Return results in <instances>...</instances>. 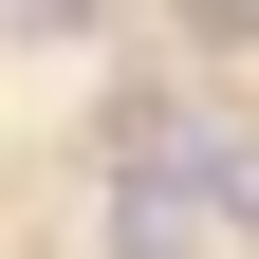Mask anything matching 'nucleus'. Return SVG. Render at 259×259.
<instances>
[{"mask_svg":"<svg viewBox=\"0 0 259 259\" xmlns=\"http://www.w3.org/2000/svg\"><path fill=\"white\" fill-rule=\"evenodd\" d=\"M241 241H259V222L204 185V148H185V130L111 167V259H241Z\"/></svg>","mask_w":259,"mask_h":259,"instance_id":"f257e3e1","label":"nucleus"},{"mask_svg":"<svg viewBox=\"0 0 259 259\" xmlns=\"http://www.w3.org/2000/svg\"><path fill=\"white\" fill-rule=\"evenodd\" d=\"M0 37H93V0H0Z\"/></svg>","mask_w":259,"mask_h":259,"instance_id":"f03ea898","label":"nucleus"}]
</instances>
